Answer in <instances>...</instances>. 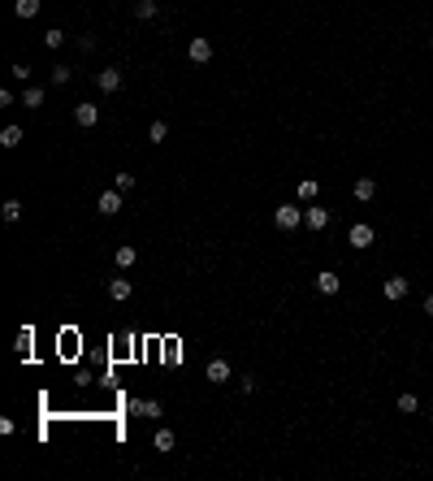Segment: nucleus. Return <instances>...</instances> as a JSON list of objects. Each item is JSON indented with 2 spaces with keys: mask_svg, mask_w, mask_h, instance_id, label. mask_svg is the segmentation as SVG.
Instances as JSON below:
<instances>
[{
  "mask_svg": "<svg viewBox=\"0 0 433 481\" xmlns=\"http://www.w3.org/2000/svg\"><path fill=\"white\" fill-rule=\"evenodd\" d=\"M238 390L251 395V390H256V377H251V373H243V377H238Z\"/></svg>",
  "mask_w": 433,
  "mask_h": 481,
  "instance_id": "bb28decb",
  "label": "nucleus"
},
{
  "mask_svg": "<svg viewBox=\"0 0 433 481\" xmlns=\"http://www.w3.org/2000/svg\"><path fill=\"white\" fill-rule=\"evenodd\" d=\"M113 261H117V269H135V261H139V252H135L131 243H126V247H117V256H113Z\"/></svg>",
  "mask_w": 433,
  "mask_h": 481,
  "instance_id": "f3484780",
  "label": "nucleus"
},
{
  "mask_svg": "<svg viewBox=\"0 0 433 481\" xmlns=\"http://www.w3.org/2000/svg\"><path fill=\"white\" fill-rule=\"evenodd\" d=\"M95 87H100L104 95L122 91V70H117V66H104V70H95Z\"/></svg>",
  "mask_w": 433,
  "mask_h": 481,
  "instance_id": "7ed1b4c3",
  "label": "nucleus"
},
{
  "mask_svg": "<svg viewBox=\"0 0 433 481\" xmlns=\"http://www.w3.org/2000/svg\"><path fill=\"white\" fill-rule=\"evenodd\" d=\"M22 143V126H5L0 131V148H18Z\"/></svg>",
  "mask_w": 433,
  "mask_h": 481,
  "instance_id": "a211bd4d",
  "label": "nucleus"
},
{
  "mask_svg": "<svg viewBox=\"0 0 433 481\" xmlns=\"http://www.w3.org/2000/svg\"><path fill=\"white\" fill-rule=\"evenodd\" d=\"M186 57L195 61V66H208V61H213V39H204V35H195L186 44Z\"/></svg>",
  "mask_w": 433,
  "mask_h": 481,
  "instance_id": "423d86ee",
  "label": "nucleus"
},
{
  "mask_svg": "<svg viewBox=\"0 0 433 481\" xmlns=\"http://www.w3.org/2000/svg\"><path fill=\"white\" fill-rule=\"evenodd\" d=\"M204 377H208V381H217V386H221V381H230V364H226V360H208Z\"/></svg>",
  "mask_w": 433,
  "mask_h": 481,
  "instance_id": "f8f14e48",
  "label": "nucleus"
},
{
  "mask_svg": "<svg viewBox=\"0 0 433 481\" xmlns=\"http://www.w3.org/2000/svg\"><path fill=\"white\" fill-rule=\"evenodd\" d=\"M22 104H26V109H39V104H44V87H30V83H26V87H22Z\"/></svg>",
  "mask_w": 433,
  "mask_h": 481,
  "instance_id": "aec40b11",
  "label": "nucleus"
},
{
  "mask_svg": "<svg viewBox=\"0 0 433 481\" xmlns=\"http://www.w3.org/2000/svg\"><path fill=\"white\" fill-rule=\"evenodd\" d=\"M95 44H100L95 35H78V48H83V53H95Z\"/></svg>",
  "mask_w": 433,
  "mask_h": 481,
  "instance_id": "cd10ccee",
  "label": "nucleus"
},
{
  "mask_svg": "<svg viewBox=\"0 0 433 481\" xmlns=\"http://www.w3.org/2000/svg\"><path fill=\"white\" fill-rule=\"evenodd\" d=\"M429 48H433V35H429Z\"/></svg>",
  "mask_w": 433,
  "mask_h": 481,
  "instance_id": "2f4dec72",
  "label": "nucleus"
},
{
  "mask_svg": "<svg viewBox=\"0 0 433 481\" xmlns=\"http://www.w3.org/2000/svg\"><path fill=\"white\" fill-rule=\"evenodd\" d=\"M13 78H18V83H30V66H13Z\"/></svg>",
  "mask_w": 433,
  "mask_h": 481,
  "instance_id": "c85d7f7f",
  "label": "nucleus"
},
{
  "mask_svg": "<svg viewBox=\"0 0 433 481\" xmlns=\"http://www.w3.org/2000/svg\"><path fill=\"white\" fill-rule=\"evenodd\" d=\"M18 351H22V356L30 351V330H22V334H18Z\"/></svg>",
  "mask_w": 433,
  "mask_h": 481,
  "instance_id": "c756f323",
  "label": "nucleus"
},
{
  "mask_svg": "<svg viewBox=\"0 0 433 481\" xmlns=\"http://www.w3.org/2000/svg\"><path fill=\"white\" fill-rule=\"evenodd\" d=\"M407 291H412V278H403V274H394V278H386V286H381V295H386L390 303H398V299H407Z\"/></svg>",
  "mask_w": 433,
  "mask_h": 481,
  "instance_id": "39448f33",
  "label": "nucleus"
},
{
  "mask_svg": "<svg viewBox=\"0 0 433 481\" xmlns=\"http://www.w3.org/2000/svg\"><path fill=\"white\" fill-rule=\"evenodd\" d=\"M351 196H356L360 204H368V200L377 196V178H373V173H360V178H356V187H351Z\"/></svg>",
  "mask_w": 433,
  "mask_h": 481,
  "instance_id": "0eeeda50",
  "label": "nucleus"
},
{
  "mask_svg": "<svg viewBox=\"0 0 433 481\" xmlns=\"http://www.w3.org/2000/svg\"><path fill=\"white\" fill-rule=\"evenodd\" d=\"M70 35H66V30H61V26H52V30H44V44L48 48H61V44H66Z\"/></svg>",
  "mask_w": 433,
  "mask_h": 481,
  "instance_id": "4be33fe9",
  "label": "nucleus"
},
{
  "mask_svg": "<svg viewBox=\"0 0 433 481\" xmlns=\"http://www.w3.org/2000/svg\"><path fill=\"white\" fill-rule=\"evenodd\" d=\"M113 187L122 191V196H126V191H135V173H117V178H113Z\"/></svg>",
  "mask_w": 433,
  "mask_h": 481,
  "instance_id": "b1692460",
  "label": "nucleus"
},
{
  "mask_svg": "<svg viewBox=\"0 0 433 481\" xmlns=\"http://www.w3.org/2000/svg\"><path fill=\"white\" fill-rule=\"evenodd\" d=\"M13 13H18L22 22H26V18H35V13H39V0H13Z\"/></svg>",
  "mask_w": 433,
  "mask_h": 481,
  "instance_id": "6ab92c4d",
  "label": "nucleus"
},
{
  "mask_svg": "<svg viewBox=\"0 0 433 481\" xmlns=\"http://www.w3.org/2000/svg\"><path fill=\"white\" fill-rule=\"evenodd\" d=\"M303 226H308L312 234H320V230L329 226V208H320V204H308V208H303Z\"/></svg>",
  "mask_w": 433,
  "mask_h": 481,
  "instance_id": "20e7f679",
  "label": "nucleus"
},
{
  "mask_svg": "<svg viewBox=\"0 0 433 481\" xmlns=\"http://www.w3.org/2000/svg\"><path fill=\"white\" fill-rule=\"evenodd\" d=\"M160 412H165V408H160V404H156V399H143V416H152V421H156V416H160Z\"/></svg>",
  "mask_w": 433,
  "mask_h": 481,
  "instance_id": "a878e982",
  "label": "nucleus"
},
{
  "mask_svg": "<svg viewBox=\"0 0 433 481\" xmlns=\"http://www.w3.org/2000/svg\"><path fill=\"white\" fill-rule=\"evenodd\" d=\"M66 83H70V70L57 66V70H52V87H66Z\"/></svg>",
  "mask_w": 433,
  "mask_h": 481,
  "instance_id": "393cba45",
  "label": "nucleus"
},
{
  "mask_svg": "<svg viewBox=\"0 0 433 481\" xmlns=\"http://www.w3.org/2000/svg\"><path fill=\"white\" fill-rule=\"evenodd\" d=\"M148 139H152V143H165V139H169V126H165V122H152V126H148Z\"/></svg>",
  "mask_w": 433,
  "mask_h": 481,
  "instance_id": "5701e85b",
  "label": "nucleus"
},
{
  "mask_svg": "<svg viewBox=\"0 0 433 481\" xmlns=\"http://www.w3.org/2000/svg\"><path fill=\"white\" fill-rule=\"evenodd\" d=\"M429 425H433V416H429Z\"/></svg>",
  "mask_w": 433,
  "mask_h": 481,
  "instance_id": "473e14b6",
  "label": "nucleus"
},
{
  "mask_svg": "<svg viewBox=\"0 0 433 481\" xmlns=\"http://www.w3.org/2000/svg\"><path fill=\"white\" fill-rule=\"evenodd\" d=\"M156 13H160L156 0H135V18H139V22H152Z\"/></svg>",
  "mask_w": 433,
  "mask_h": 481,
  "instance_id": "4468645a",
  "label": "nucleus"
},
{
  "mask_svg": "<svg viewBox=\"0 0 433 481\" xmlns=\"http://www.w3.org/2000/svg\"><path fill=\"white\" fill-rule=\"evenodd\" d=\"M394 404H398V412H403V416H412V412H421V395H412V390H403V395H398V399H394Z\"/></svg>",
  "mask_w": 433,
  "mask_h": 481,
  "instance_id": "dca6fc26",
  "label": "nucleus"
},
{
  "mask_svg": "<svg viewBox=\"0 0 433 481\" xmlns=\"http://www.w3.org/2000/svg\"><path fill=\"white\" fill-rule=\"evenodd\" d=\"M108 299H131V278H113V282H108Z\"/></svg>",
  "mask_w": 433,
  "mask_h": 481,
  "instance_id": "2eb2a0df",
  "label": "nucleus"
},
{
  "mask_svg": "<svg viewBox=\"0 0 433 481\" xmlns=\"http://www.w3.org/2000/svg\"><path fill=\"white\" fill-rule=\"evenodd\" d=\"M273 226L278 230H299L303 226V208L299 204H278L273 208Z\"/></svg>",
  "mask_w": 433,
  "mask_h": 481,
  "instance_id": "f257e3e1",
  "label": "nucleus"
},
{
  "mask_svg": "<svg viewBox=\"0 0 433 481\" xmlns=\"http://www.w3.org/2000/svg\"><path fill=\"white\" fill-rule=\"evenodd\" d=\"M421 308H425V317H433V291L425 295V303H421Z\"/></svg>",
  "mask_w": 433,
  "mask_h": 481,
  "instance_id": "7c9ffc66",
  "label": "nucleus"
},
{
  "mask_svg": "<svg viewBox=\"0 0 433 481\" xmlns=\"http://www.w3.org/2000/svg\"><path fill=\"white\" fill-rule=\"evenodd\" d=\"M316 291L320 295H338L343 291V278L334 274V269H320V274H316Z\"/></svg>",
  "mask_w": 433,
  "mask_h": 481,
  "instance_id": "6e6552de",
  "label": "nucleus"
},
{
  "mask_svg": "<svg viewBox=\"0 0 433 481\" xmlns=\"http://www.w3.org/2000/svg\"><path fill=\"white\" fill-rule=\"evenodd\" d=\"M95 208H100V213L104 217H113V213H122V191L113 187V191H104V196L100 200H95Z\"/></svg>",
  "mask_w": 433,
  "mask_h": 481,
  "instance_id": "9b49d317",
  "label": "nucleus"
},
{
  "mask_svg": "<svg viewBox=\"0 0 433 481\" xmlns=\"http://www.w3.org/2000/svg\"><path fill=\"white\" fill-rule=\"evenodd\" d=\"M152 446H156V451H173V446H178V434H173L169 425H160L156 438H152Z\"/></svg>",
  "mask_w": 433,
  "mask_h": 481,
  "instance_id": "ddd939ff",
  "label": "nucleus"
},
{
  "mask_svg": "<svg viewBox=\"0 0 433 481\" xmlns=\"http://www.w3.org/2000/svg\"><path fill=\"white\" fill-rule=\"evenodd\" d=\"M295 196H299V204H316L320 182H316V178H299V182H295Z\"/></svg>",
  "mask_w": 433,
  "mask_h": 481,
  "instance_id": "9d476101",
  "label": "nucleus"
},
{
  "mask_svg": "<svg viewBox=\"0 0 433 481\" xmlns=\"http://www.w3.org/2000/svg\"><path fill=\"white\" fill-rule=\"evenodd\" d=\"M0 217H5V221H18L22 217V200H5V204H0Z\"/></svg>",
  "mask_w": 433,
  "mask_h": 481,
  "instance_id": "412c9836",
  "label": "nucleus"
},
{
  "mask_svg": "<svg viewBox=\"0 0 433 481\" xmlns=\"http://www.w3.org/2000/svg\"><path fill=\"white\" fill-rule=\"evenodd\" d=\"M347 243L356 247V252H364V247H373L377 243V230H373V221H356V226L347 230Z\"/></svg>",
  "mask_w": 433,
  "mask_h": 481,
  "instance_id": "f03ea898",
  "label": "nucleus"
},
{
  "mask_svg": "<svg viewBox=\"0 0 433 481\" xmlns=\"http://www.w3.org/2000/svg\"><path fill=\"white\" fill-rule=\"evenodd\" d=\"M74 122L83 126V131H91V126H100V104H78V109H74Z\"/></svg>",
  "mask_w": 433,
  "mask_h": 481,
  "instance_id": "1a4fd4ad",
  "label": "nucleus"
}]
</instances>
